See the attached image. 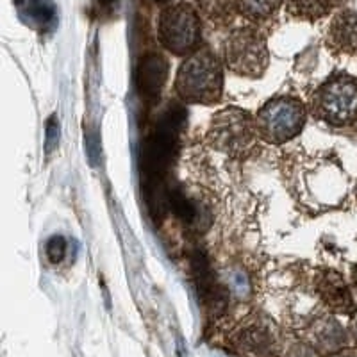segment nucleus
<instances>
[{
    "instance_id": "1",
    "label": "nucleus",
    "mask_w": 357,
    "mask_h": 357,
    "mask_svg": "<svg viewBox=\"0 0 357 357\" xmlns=\"http://www.w3.org/2000/svg\"><path fill=\"white\" fill-rule=\"evenodd\" d=\"M222 57L209 47H200L186 56L175 73V93L186 104L195 106H215L223 97Z\"/></svg>"
},
{
    "instance_id": "2",
    "label": "nucleus",
    "mask_w": 357,
    "mask_h": 357,
    "mask_svg": "<svg viewBox=\"0 0 357 357\" xmlns=\"http://www.w3.org/2000/svg\"><path fill=\"white\" fill-rule=\"evenodd\" d=\"M309 113L325 126L341 129L357 122V79L349 73H334L311 95Z\"/></svg>"
},
{
    "instance_id": "3",
    "label": "nucleus",
    "mask_w": 357,
    "mask_h": 357,
    "mask_svg": "<svg viewBox=\"0 0 357 357\" xmlns=\"http://www.w3.org/2000/svg\"><path fill=\"white\" fill-rule=\"evenodd\" d=\"M259 134L256 116L238 106L216 111L207 127L206 139L213 151L229 158H243L254 149Z\"/></svg>"
},
{
    "instance_id": "4",
    "label": "nucleus",
    "mask_w": 357,
    "mask_h": 357,
    "mask_svg": "<svg viewBox=\"0 0 357 357\" xmlns=\"http://www.w3.org/2000/svg\"><path fill=\"white\" fill-rule=\"evenodd\" d=\"M222 61L238 77L261 79L270 66L266 36L254 25L232 29L222 41Z\"/></svg>"
},
{
    "instance_id": "5",
    "label": "nucleus",
    "mask_w": 357,
    "mask_h": 357,
    "mask_svg": "<svg viewBox=\"0 0 357 357\" xmlns=\"http://www.w3.org/2000/svg\"><path fill=\"white\" fill-rule=\"evenodd\" d=\"M309 107L295 95H277L261 106L256 114L259 139L270 145H282L304 130Z\"/></svg>"
},
{
    "instance_id": "6",
    "label": "nucleus",
    "mask_w": 357,
    "mask_h": 357,
    "mask_svg": "<svg viewBox=\"0 0 357 357\" xmlns=\"http://www.w3.org/2000/svg\"><path fill=\"white\" fill-rule=\"evenodd\" d=\"M159 43L174 56L186 57L202 47V17L190 2H175L159 13Z\"/></svg>"
},
{
    "instance_id": "7",
    "label": "nucleus",
    "mask_w": 357,
    "mask_h": 357,
    "mask_svg": "<svg viewBox=\"0 0 357 357\" xmlns=\"http://www.w3.org/2000/svg\"><path fill=\"white\" fill-rule=\"evenodd\" d=\"M325 47L336 56L357 54V13L352 9H340L331 18L325 34Z\"/></svg>"
},
{
    "instance_id": "8",
    "label": "nucleus",
    "mask_w": 357,
    "mask_h": 357,
    "mask_svg": "<svg viewBox=\"0 0 357 357\" xmlns=\"http://www.w3.org/2000/svg\"><path fill=\"white\" fill-rule=\"evenodd\" d=\"M234 341L243 352L256 357L272 356L277 345L272 325L263 320H250L241 325L236 331Z\"/></svg>"
},
{
    "instance_id": "9",
    "label": "nucleus",
    "mask_w": 357,
    "mask_h": 357,
    "mask_svg": "<svg viewBox=\"0 0 357 357\" xmlns=\"http://www.w3.org/2000/svg\"><path fill=\"white\" fill-rule=\"evenodd\" d=\"M314 288L321 301L329 307L337 309V311H347L352 307V295H350L349 286L336 270L321 268L314 280Z\"/></svg>"
},
{
    "instance_id": "10",
    "label": "nucleus",
    "mask_w": 357,
    "mask_h": 357,
    "mask_svg": "<svg viewBox=\"0 0 357 357\" xmlns=\"http://www.w3.org/2000/svg\"><path fill=\"white\" fill-rule=\"evenodd\" d=\"M286 0H234L236 11L250 24H263L272 20Z\"/></svg>"
},
{
    "instance_id": "11",
    "label": "nucleus",
    "mask_w": 357,
    "mask_h": 357,
    "mask_svg": "<svg viewBox=\"0 0 357 357\" xmlns=\"http://www.w3.org/2000/svg\"><path fill=\"white\" fill-rule=\"evenodd\" d=\"M336 0H286V13L302 22H318L333 11Z\"/></svg>"
},
{
    "instance_id": "12",
    "label": "nucleus",
    "mask_w": 357,
    "mask_h": 357,
    "mask_svg": "<svg viewBox=\"0 0 357 357\" xmlns=\"http://www.w3.org/2000/svg\"><path fill=\"white\" fill-rule=\"evenodd\" d=\"M199 11L216 25H227L238 15L234 0H197Z\"/></svg>"
},
{
    "instance_id": "13",
    "label": "nucleus",
    "mask_w": 357,
    "mask_h": 357,
    "mask_svg": "<svg viewBox=\"0 0 357 357\" xmlns=\"http://www.w3.org/2000/svg\"><path fill=\"white\" fill-rule=\"evenodd\" d=\"M312 337L317 341L318 345L325 347V349H333V347H340L345 333L341 331V327L337 325V321L334 320H321L314 324L312 327Z\"/></svg>"
},
{
    "instance_id": "14",
    "label": "nucleus",
    "mask_w": 357,
    "mask_h": 357,
    "mask_svg": "<svg viewBox=\"0 0 357 357\" xmlns=\"http://www.w3.org/2000/svg\"><path fill=\"white\" fill-rule=\"evenodd\" d=\"M356 286H357V270H356Z\"/></svg>"
},
{
    "instance_id": "15",
    "label": "nucleus",
    "mask_w": 357,
    "mask_h": 357,
    "mask_svg": "<svg viewBox=\"0 0 357 357\" xmlns=\"http://www.w3.org/2000/svg\"><path fill=\"white\" fill-rule=\"evenodd\" d=\"M356 333H357V318H356Z\"/></svg>"
},
{
    "instance_id": "16",
    "label": "nucleus",
    "mask_w": 357,
    "mask_h": 357,
    "mask_svg": "<svg viewBox=\"0 0 357 357\" xmlns=\"http://www.w3.org/2000/svg\"><path fill=\"white\" fill-rule=\"evenodd\" d=\"M356 197H357V184H356Z\"/></svg>"
}]
</instances>
